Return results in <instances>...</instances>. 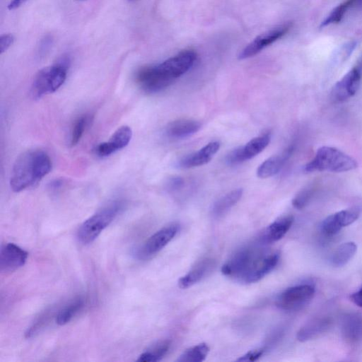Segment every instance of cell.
<instances>
[{"label": "cell", "mask_w": 362, "mask_h": 362, "mask_svg": "<svg viewBox=\"0 0 362 362\" xmlns=\"http://www.w3.org/2000/svg\"><path fill=\"white\" fill-rule=\"evenodd\" d=\"M280 254L260 245L241 248L233 255L221 267L222 274L243 284L259 281L277 265Z\"/></svg>", "instance_id": "obj_1"}, {"label": "cell", "mask_w": 362, "mask_h": 362, "mask_svg": "<svg viewBox=\"0 0 362 362\" xmlns=\"http://www.w3.org/2000/svg\"><path fill=\"white\" fill-rule=\"evenodd\" d=\"M197 57L194 50H183L158 64L140 68L135 75L136 81L146 93L160 92L187 72L194 64Z\"/></svg>", "instance_id": "obj_2"}, {"label": "cell", "mask_w": 362, "mask_h": 362, "mask_svg": "<svg viewBox=\"0 0 362 362\" xmlns=\"http://www.w3.org/2000/svg\"><path fill=\"white\" fill-rule=\"evenodd\" d=\"M52 168L49 156L41 150H29L15 161L10 177V187L18 192L33 185L47 175Z\"/></svg>", "instance_id": "obj_3"}, {"label": "cell", "mask_w": 362, "mask_h": 362, "mask_svg": "<svg viewBox=\"0 0 362 362\" xmlns=\"http://www.w3.org/2000/svg\"><path fill=\"white\" fill-rule=\"evenodd\" d=\"M357 168L356 160L344 152L331 146L317 149L314 158L305 167V172L342 173Z\"/></svg>", "instance_id": "obj_4"}, {"label": "cell", "mask_w": 362, "mask_h": 362, "mask_svg": "<svg viewBox=\"0 0 362 362\" xmlns=\"http://www.w3.org/2000/svg\"><path fill=\"white\" fill-rule=\"evenodd\" d=\"M69 66V59L63 57L57 64L40 69L31 85L32 97L38 99L59 89L66 78Z\"/></svg>", "instance_id": "obj_5"}, {"label": "cell", "mask_w": 362, "mask_h": 362, "mask_svg": "<svg viewBox=\"0 0 362 362\" xmlns=\"http://www.w3.org/2000/svg\"><path fill=\"white\" fill-rule=\"evenodd\" d=\"M123 206L121 201H114L86 219L78 230V241L83 245L93 243L114 221Z\"/></svg>", "instance_id": "obj_6"}, {"label": "cell", "mask_w": 362, "mask_h": 362, "mask_svg": "<svg viewBox=\"0 0 362 362\" xmlns=\"http://www.w3.org/2000/svg\"><path fill=\"white\" fill-rule=\"evenodd\" d=\"M311 284H299L283 291L277 297L276 306L284 311L298 310L306 305L315 295Z\"/></svg>", "instance_id": "obj_7"}, {"label": "cell", "mask_w": 362, "mask_h": 362, "mask_svg": "<svg viewBox=\"0 0 362 362\" xmlns=\"http://www.w3.org/2000/svg\"><path fill=\"white\" fill-rule=\"evenodd\" d=\"M179 228L178 223H172L153 234L139 250V258L146 259L160 252L177 235Z\"/></svg>", "instance_id": "obj_8"}, {"label": "cell", "mask_w": 362, "mask_h": 362, "mask_svg": "<svg viewBox=\"0 0 362 362\" xmlns=\"http://www.w3.org/2000/svg\"><path fill=\"white\" fill-rule=\"evenodd\" d=\"M291 27V23H286L261 34L244 47L240 52L238 58L240 59H245L256 55L264 48L284 36L288 32Z\"/></svg>", "instance_id": "obj_9"}, {"label": "cell", "mask_w": 362, "mask_h": 362, "mask_svg": "<svg viewBox=\"0 0 362 362\" xmlns=\"http://www.w3.org/2000/svg\"><path fill=\"white\" fill-rule=\"evenodd\" d=\"M361 214L358 206L337 211L325 218L320 226L322 233L327 236H332L338 233L341 229L355 222Z\"/></svg>", "instance_id": "obj_10"}, {"label": "cell", "mask_w": 362, "mask_h": 362, "mask_svg": "<svg viewBox=\"0 0 362 362\" xmlns=\"http://www.w3.org/2000/svg\"><path fill=\"white\" fill-rule=\"evenodd\" d=\"M361 76L362 74L356 66L351 69L333 86L332 100L342 103L354 95L359 88Z\"/></svg>", "instance_id": "obj_11"}, {"label": "cell", "mask_w": 362, "mask_h": 362, "mask_svg": "<svg viewBox=\"0 0 362 362\" xmlns=\"http://www.w3.org/2000/svg\"><path fill=\"white\" fill-rule=\"evenodd\" d=\"M28 252L18 245L10 243L1 247L0 252V270L12 272L23 267L28 258Z\"/></svg>", "instance_id": "obj_12"}, {"label": "cell", "mask_w": 362, "mask_h": 362, "mask_svg": "<svg viewBox=\"0 0 362 362\" xmlns=\"http://www.w3.org/2000/svg\"><path fill=\"white\" fill-rule=\"evenodd\" d=\"M132 136V129L126 125L118 128L107 141L95 148V153L100 157L108 156L128 145Z\"/></svg>", "instance_id": "obj_13"}, {"label": "cell", "mask_w": 362, "mask_h": 362, "mask_svg": "<svg viewBox=\"0 0 362 362\" xmlns=\"http://www.w3.org/2000/svg\"><path fill=\"white\" fill-rule=\"evenodd\" d=\"M218 141H211L199 151L186 156L179 161V166L182 168H191L198 167L209 163L220 148Z\"/></svg>", "instance_id": "obj_14"}, {"label": "cell", "mask_w": 362, "mask_h": 362, "mask_svg": "<svg viewBox=\"0 0 362 362\" xmlns=\"http://www.w3.org/2000/svg\"><path fill=\"white\" fill-rule=\"evenodd\" d=\"M215 265V260L211 258H205L200 260L179 279V287L187 288L197 284L212 272Z\"/></svg>", "instance_id": "obj_15"}, {"label": "cell", "mask_w": 362, "mask_h": 362, "mask_svg": "<svg viewBox=\"0 0 362 362\" xmlns=\"http://www.w3.org/2000/svg\"><path fill=\"white\" fill-rule=\"evenodd\" d=\"M293 223V217L291 215L275 220L264 230L260 238L261 243L269 244L279 240L288 231Z\"/></svg>", "instance_id": "obj_16"}, {"label": "cell", "mask_w": 362, "mask_h": 362, "mask_svg": "<svg viewBox=\"0 0 362 362\" xmlns=\"http://www.w3.org/2000/svg\"><path fill=\"white\" fill-rule=\"evenodd\" d=\"M293 151V146H290L281 154L273 156L265 160L258 167L257 175L260 178H267L276 174L289 158Z\"/></svg>", "instance_id": "obj_17"}, {"label": "cell", "mask_w": 362, "mask_h": 362, "mask_svg": "<svg viewBox=\"0 0 362 362\" xmlns=\"http://www.w3.org/2000/svg\"><path fill=\"white\" fill-rule=\"evenodd\" d=\"M201 124L194 119H180L171 122L166 127L168 136L173 139H183L197 132Z\"/></svg>", "instance_id": "obj_18"}, {"label": "cell", "mask_w": 362, "mask_h": 362, "mask_svg": "<svg viewBox=\"0 0 362 362\" xmlns=\"http://www.w3.org/2000/svg\"><path fill=\"white\" fill-rule=\"evenodd\" d=\"M330 320L327 317H317L305 323L297 332L300 341L310 340L325 332L329 327Z\"/></svg>", "instance_id": "obj_19"}, {"label": "cell", "mask_w": 362, "mask_h": 362, "mask_svg": "<svg viewBox=\"0 0 362 362\" xmlns=\"http://www.w3.org/2000/svg\"><path fill=\"white\" fill-rule=\"evenodd\" d=\"M341 332L344 338L355 342L362 337V318L357 314H348L342 320Z\"/></svg>", "instance_id": "obj_20"}, {"label": "cell", "mask_w": 362, "mask_h": 362, "mask_svg": "<svg viewBox=\"0 0 362 362\" xmlns=\"http://www.w3.org/2000/svg\"><path fill=\"white\" fill-rule=\"evenodd\" d=\"M243 193V189L238 188L221 197L212 206V216L215 218H220L225 215L240 199Z\"/></svg>", "instance_id": "obj_21"}, {"label": "cell", "mask_w": 362, "mask_h": 362, "mask_svg": "<svg viewBox=\"0 0 362 362\" xmlns=\"http://www.w3.org/2000/svg\"><path fill=\"white\" fill-rule=\"evenodd\" d=\"M271 135L265 134L252 139L245 146H240L244 161L260 153L269 145Z\"/></svg>", "instance_id": "obj_22"}, {"label": "cell", "mask_w": 362, "mask_h": 362, "mask_svg": "<svg viewBox=\"0 0 362 362\" xmlns=\"http://www.w3.org/2000/svg\"><path fill=\"white\" fill-rule=\"evenodd\" d=\"M357 245L354 242H346L340 245L331 257V263L335 267L346 265L354 256Z\"/></svg>", "instance_id": "obj_23"}, {"label": "cell", "mask_w": 362, "mask_h": 362, "mask_svg": "<svg viewBox=\"0 0 362 362\" xmlns=\"http://www.w3.org/2000/svg\"><path fill=\"white\" fill-rule=\"evenodd\" d=\"M170 347V341H159L143 352L137 358L140 362H156L161 360Z\"/></svg>", "instance_id": "obj_24"}, {"label": "cell", "mask_w": 362, "mask_h": 362, "mask_svg": "<svg viewBox=\"0 0 362 362\" xmlns=\"http://www.w3.org/2000/svg\"><path fill=\"white\" fill-rule=\"evenodd\" d=\"M209 347L205 343L194 345L182 353L177 358V362H202L205 360L209 352Z\"/></svg>", "instance_id": "obj_25"}, {"label": "cell", "mask_w": 362, "mask_h": 362, "mask_svg": "<svg viewBox=\"0 0 362 362\" xmlns=\"http://www.w3.org/2000/svg\"><path fill=\"white\" fill-rule=\"evenodd\" d=\"M84 305L83 299L78 298L74 299L64 308H62L56 317V322L59 325H64L69 322L71 319L81 310Z\"/></svg>", "instance_id": "obj_26"}, {"label": "cell", "mask_w": 362, "mask_h": 362, "mask_svg": "<svg viewBox=\"0 0 362 362\" xmlns=\"http://www.w3.org/2000/svg\"><path fill=\"white\" fill-rule=\"evenodd\" d=\"M88 117L87 116H81L74 122L70 139V144L71 146H75L78 144L83 134L86 127L88 125Z\"/></svg>", "instance_id": "obj_27"}, {"label": "cell", "mask_w": 362, "mask_h": 362, "mask_svg": "<svg viewBox=\"0 0 362 362\" xmlns=\"http://www.w3.org/2000/svg\"><path fill=\"white\" fill-rule=\"evenodd\" d=\"M314 192L315 188L313 186H309L302 189L293 199V206L297 209H302L309 203Z\"/></svg>", "instance_id": "obj_28"}, {"label": "cell", "mask_w": 362, "mask_h": 362, "mask_svg": "<svg viewBox=\"0 0 362 362\" xmlns=\"http://www.w3.org/2000/svg\"><path fill=\"white\" fill-rule=\"evenodd\" d=\"M348 10L349 8L344 2L340 4L337 7H335L321 23L320 27H325L340 22Z\"/></svg>", "instance_id": "obj_29"}, {"label": "cell", "mask_w": 362, "mask_h": 362, "mask_svg": "<svg viewBox=\"0 0 362 362\" xmlns=\"http://www.w3.org/2000/svg\"><path fill=\"white\" fill-rule=\"evenodd\" d=\"M264 350L263 349H256L247 351L245 354L238 358L237 361H255L258 360L263 354Z\"/></svg>", "instance_id": "obj_30"}, {"label": "cell", "mask_w": 362, "mask_h": 362, "mask_svg": "<svg viewBox=\"0 0 362 362\" xmlns=\"http://www.w3.org/2000/svg\"><path fill=\"white\" fill-rule=\"evenodd\" d=\"M14 37L11 34L2 35L0 37V52L3 54L12 45Z\"/></svg>", "instance_id": "obj_31"}, {"label": "cell", "mask_w": 362, "mask_h": 362, "mask_svg": "<svg viewBox=\"0 0 362 362\" xmlns=\"http://www.w3.org/2000/svg\"><path fill=\"white\" fill-rule=\"evenodd\" d=\"M351 300L358 307L362 308V286L350 296Z\"/></svg>", "instance_id": "obj_32"}, {"label": "cell", "mask_w": 362, "mask_h": 362, "mask_svg": "<svg viewBox=\"0 0 362 362\" xmlns=\"http://www.w3.org/2000/svg\"><path fill=\"white\" fill-rule=\"evenodd\" d=\"M51 45H52L51 37H45L40 42V44L39 46L40 53L42 54V53H45V52H47L48 50V49L50 47Z\"/></svg>", "instance_id": "obj_33"}, {"label": "cell", "mask_w": 362, "mask_h": 362, "mask_svg": "<svg viewBox=\"0 0 362 362\" xmlns=\"http://www.w3.org/2000/svg\"><path fill=\"white\" fill-rule=\"evenodd\" d=\"M182 182H183V180L180 177H173L169 182V186L171 189H175L180 188L181 187V185H182Z\"/></svg>", "instance_id": "obj_34"}, {"label": "cell", "mask_w": 362, "mask_h": 362, "mask_svg": "<svg viewBox=\"0 0 362 362\" xmlns=\"http://www.w3.org/2000/svg\"><path fill=\"white\" fill-rule=\"evenodd\" d=\"M27 0H11L8 8L9 10H13L22 5Z\"/></svg>", "instance_id": "obj_35"}, {"label": "cell", "mask_w": 362, "mask_h": 362, "mask_svg": "<svg viewBox=\"0 0 362 362\" xmlns=\"http://www.w3.org/2000/svg\"><path fill=\"white\" fill-rule=\"evenodd\" d=\"M344 1L349 8L352 6L362 5V0H346Z\"/></svg>", "instance_id": "obj_36"}, {"label": "cell", "mask_w": 362, "mask_h": 362, "mask_svg": "<svg viewBox=\"0 0 362 362\" xmlns=\"http://www.w3.org/2000/svg\"><path fill=\"white\" fill-rule=\"evenodd\" d=\"M62 185V182L60 180H53L50 185L49 187L52 189L55 190L57 189H59Z\"/></svg>", "instance_id": "obj_37"}, {"label": "cell", "mask_w": 362, "mask_h": 362, "mask_svg": "<svg viewBox=\"0 0 362 362\" xmlns=\"http://www.w3.org/2000/svg\"><path fill=\"white\" fill-rule=\"evenodd\" d=\"M356 67L360 70V71L362 74V55L360 57V59L358 61V64L356 65Z\"/></svg>", "instance_id": "obj_38"}, {"label": "cell", "mask_w": 362, "mask_h": 362, "mask_svg": "<svg viewBox=\"0 0 362 362\" xmlns=\"http://www.w3.org/2000/svg\"><path fill=\"white\" fill-rule=\"evenodd\" d=\"M128 1H135V0H128Z\"/></svg>", "instance_id": "obj_39"}, {"label": "cell", "mask_w": 362, "mask_h": 362, "mask_svg": "<svg viewBox=\"0 0 362 362\" xmlns=\"http://www.w3.org/2000/svg\"><path fill=\"white\" fill-rule=\"evenodd\" d=\"M76 1H85V0H76Z\"/></svg>", "instance_id": "obj_40"}]
</instances>
